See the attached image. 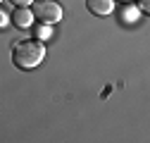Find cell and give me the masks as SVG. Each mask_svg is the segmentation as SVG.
Returning a JSON list of instances; mask_svg holds the SVG:
<instances>
[{
    "mask_svg": "<svg viewBox=\"0 0 150 143\" xmlns=\"http://www.w3.org/2000/svg\"><path fill=\"white\" fill-rule=\"evenodd\" d=\"M45 57V45L41 38H24L12 45V62L19 69H36Z\"/></svg>",
    "mask_w": 150,
    "mask_h": 143,
    "instance_id": "obj_1",
    "label": "cell"
},
{
    "mask_svg": "<svg viewBox=\"0 0 150 143\" xmlns=\"http://www.w3.org/2000/svg\"><path fill=\"white\" fill-rule=\"evenodd\" d=\"M33 14H36V22H41V24H60L62 22V5L60 3H55V0H36L33 3Z\"/></svg>",
    "mask_w": 150,
    "mask_h": 143,
    "instance_id": "obj_2",
    "label": "cell"
},
{
    "mask_svg": "<svg viewBox=\"0 0 150 143\" xmlns=\"http://www.w3.org/2000/svg\"><path fill=\"white\" fill-rule=\"evenodd\" d=\"M33 22H36V14L31 7H17L12 12V24H17L19 29H29L33 26Z\"/></svg>",
    "mask_w": 150,
    "mask_h": 143,
    "instance_id": "obj_3",
    "label": "cell"
},
{
    "mask_svg": "<svg viewBox=\"0 0 150 143\" xmlns=\"http://www.w3.org/2000/svg\"><path fill=\"white\" fill-rule=\"evenodd\" d=\"M86 7L98 17H107L115 12V0H86Z\"/></svg>",
    "mask_w": 150,
    "mask_h": 143,
    "instance_id": "obj_4",
    "label": "cell"
},
{
    "mask_svg": "<svg viewBox=\"0 0 150 143\" xmlns=\"http://www.w3.org/2000/svg\"><path fill=\"white\" fill-rule=\"evenodd\" d=\"M141 12L143 10L138 5H124L119 10V19H122V24H136L141 19Z\"/></svg>",
    "mask_w": 150,
    "mask_h": 143,
    "instance_id": "obj_5",
    "label": "cell"
},
{
    "mask_svg": "<svg viewBox=\"0 0 150 143\" xmlns=\"http://www.w3.org/2000/svg\"><path fill=\"white\" fill-rule=\"evenodd\" d=\"M50 29H52L50 24H43V26H38V29H36V36H38L41 41H45L48 36H50Z\"/></svg>",
    "mask_w": 150,
    "mask_h": 143,
    "instance_id": "obj_6",
    "label": "cell"
},
{
    "mask_svg": "<svg viewBox=\"0 0 150 143\" xmlns=\"http://www.w3.org/2000/svg\"><path fill=\"white\" fill-rule=\"evenodd\" d=\"M0 26H3V29H5V26H10V14H7V10H5V7L0 10Z\"/></svg>",
    "mask_w": 150,
    "mask_h": 143,
    "instance_id": "obj_7",
    "label": "cell"
},
{
    "mask_svg": "<svg viewBox=\"0 0 150 143\" xmlns=\"http://www.w3.org/2000/svg\"><path fill=\"white\" fill-rule=\"evenodd\" d=\"M10 3L19 5V7H29V5H33V3H36V0H10Z\"/></svg>",
    "mask_w": 150,
    "mask_h": 143,
    "instance_id": "obj_8",
    "label": "cell"
},
{
    "mask_svg": "<svg viewBox=\"0 0 150 143\" xmlns=\"http://www.w3.org/2000/svg\"><path fill=\"white\" fill-rule=\"evenodd\" d=\"M138 7H141L143 12H148V14H150V0H138Z\"/></svg>",
    "mask_w": 150,
    "mask_h": 143,
    "instance_id": "obj_9",
    "label": "cell"
},
{
    "mask_svg": "<svg viewBox=\"0 0 150 143\" xmlns=\"http://www.w3.org/2000/svg\"><path fill=\"white\" fill-rule=\"evenodd\" d=\"M117 3H131V0H117Z\"/></svg>",
    "mask_w": 150,
    "mask_h": 143,
    "instance_id": "obj_10",
    "label": "cell"
}]
</instances>
